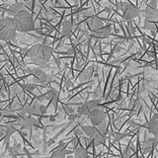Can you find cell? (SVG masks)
<instances>
[{
  "mask_svg": "<svg viewBox=\"0 0 158 158\" xmlns=\"http://www.w3.org/2000/svg\"><path fill=\"white\" fill-rule=\"evenodd\" d=\"M138 14H139V11H138L137 8L132 6V5L126 4L125 8H123V17H125L126 20L131 21L132 19H135V17L138 16Z\"/></svg>",
  "mask_w": 158,
  "mask_h": 158,
  "instance_id": "6",
  "label": "cell"
},
{
  "mask_svg": "<svg viewBox=\"0 0 158 158\" xmlns=\"http://www.w3.org/2000/svg\"><path fill=\"white\" fill-rule=\"evenodd\" d=\"M16 25L14 18L6 17L0 19V40L2 41H12L16 37Z\"/></svg>",
  "mask_w": 158,
  "mask_h": 158,
  "instance_id": "3",
  "label": "cell"
},
{
  "mask_svg": "<svg viewBox=\"0 0 158 158\" xmlns=\"http://www.w3.org/2000/svg\"><path fill=\"white\" fill-rule=\"evenodd\" d=\"M9 152H10V154H11V155H18V153H19L18 149H16L14 146L11 147V148H9Z\"/></svg>",
  "mask_w": 158,
  "mask_h": 158,
  "instance_id": "19",
  "label": "cell"
},
{
  "mask_svg": "<svg viewBox=\"0 0 158 158\" xmlns=\"http://www.w3.org/2000/svg\"><path fill=\"white\" fill-rule=\"evenodd\" d=\"M149 128H150V131L158 139V115H155L151 118V121L149 123Z\"/></svg>",
  "mask_w": 158,
  "mask_h": 158,
  "instance_id": "10",
  "label": "cell"
},
{
  "mask_svg": "<svg viewBox=\"0 0 158 158\" xmlns=\"http://www.w3.org/2000/svg\"><path fill=\"white\" fill-rule=\"evenodd\" d=\"M46 111H47V107L44 106V105H42V104H41V107H40V113H41V114H44V113H46Z\"/></svg>",
  "mask_w": 158,
  "mask_h": 158,
  "instance_id": "20",
  "label": "cell"
},
{
  "mask_svg": "<svg viewBox=\"0 0 158 158\" xmlns=\"http://www.w3.org/2000/svg\"><path fill=\"white\" fill-rule=\"evenodd\" d=\"M52 51L47 44H37L29 49V57L40 67L46 66L52 57Z\"/></svg>",
  "mask_w": 158,
  "mask_h": 158,
  "instance_id": "1",
  "label": "cell"
},
{
  "mask_svg": "<svg viewBox=\"0 0 158 158\" xmlns=\"http://www.w3.org/2000/svg\"><path fill=\"white\" fill-rule=\"evenodd\" d=\"M110 33H111V28L108 26V27L97 30V31L95 32V35L98 37H107L110 35Z\"/></svg>",
  "mask_w": 158,
  "mask_h": 158,
  "instance_id": "14",
  "label": "cell"
},
{
  "mask_svg": "<svg viewBox=\"0 0 158 158\" xmlns=\"http://www.w3.org/2000/svg\"><path fill=\"white\" fill-rule=\"evenodd\" d=\"M144 28L147 29V30H154L155 29V24L152 23V22H149V21H146L145 25H144Z\"/></svg>",
  "mask_w": 158,
  "mask_h": 158,
  "instance_id": "18",
  "label": "cell"
},
{
  "mask_svg": "<svg viewBox=\"0 0 158 158\" xmlns=\"http://www.w3.org/2000/svg\"><path fill=\"white\" fill-rule=\"evenodd\" d=\"M74 154H75V157L76 158H86L87 152H86V150L84 149L83 147L79 146V147L76 148L75 151H74Z\"/></svg>",
  "mask_w": 158,
  "mask_h": 158,
  "instance_id": "15",
  "label": "cell"
},
{
  "mask_svg": "<svg viewBox=\"0 0 158 158\" xmlns=\"http://www.w3.org/2000/svg\"><path fill=\"white\" fill-rule=\"evenodd\" d=\"M26 87H27L28 90H33V89L36 87V85H35V84H31V83H30V84H27Z\"/></svg>",
  "mask_w": 158,
  "mask_h": 158,
  "instance_id": "21",
  "label": "cell"
},
{
  "mask_svg": "<svg viewBox=\"0 0 158 158\" xmlns=\"http://www.w3.org/2000/svg\"><path fill=\"white\" fill-rule=\"evenodd\" d=\"M33 73L35 75V78L39 83H48L49 81L52 80V76L49 75V74H47L44 71H43L41 68H36L33 70Z\"/></svg>",
  "mask_w": 158,
  "mask_h": 158,
  "instance_id": "5",
  "label": "cell"
},
{
  "mask_svg": "<svg viewBox=\"0 0 158 158\" xmlns=\"http://www.w3.org/2000/svg\"><path fill=\"white\" fill-rule=\"evenodd\" d=\"M36 125H38V121L35 118H32L31 116L23 117L22 123H21V127L23 130H31V128Z\"/></svg>",
  "mask_w": 158,
  "mask_h": 158,
  "instance_id": "8",
  "label": "cell"
},
{
  "mask_svg": "<svg viewBox=\"0 0 158 158\" xmlns=\"http://www.w3.org/2000/svg\"><path fill=\"white\" fill-rule=\"evenodd\" d=\"M5 132H6V131H5V127H0V137H2Z\"/></svg>",
  "mask_w": 158,
  "mask_h": 158,
  "instance_id": "22",
  "label": "cell"
},
{
  "mask_svg": "<svg viewBox=\"0 0 158 158\" xmlns=\"http://www.w3.org/2000/svg\"><path fill=\"white\" fill-rule=\"evenodd\" d=\"M77 111H78L79 116H89V114H90V112H91V110L89 109V107L87 106L86 103L79 107Z\"/></svg>",
  "mask_w": 158,
  "mask_h": 158,
  "instance_id": "13",
  "label": "cell"
},
{
  "mask_svg": "<svg viewBox=\"0 0 158 158\" xmlns=\"http://www.w3.org/2000/svg\"><path fill=\"white\" fill-rule=\"evenodd\" d=\"M89 118H90V122L92 123L93 127H99L101 126L102 123L105 121V118H106V114L103 110L101 109H95L90 112L89 114Z\"/></svg>",
  "mask_w": 158,
  "mask_h": 158,
  "instance_id": "4",
  "label": "cell"
},
{
  "mask_svg": "<svg viewBox=\"0 0 158 158\" xmlns=\"http://www.w3.org/2000/svg\"><path fill=\"white\" fill-rule=\"evenodd\" d=\"M66 153H68L67 151L65 150H56V152L53 153L52 155V158H65V154Z\"/></svg>",
  "mask_w": 158,
  "mask_h": 158,
  "instance_id": "16",
  "label": "cell"
},
{
  "mask_svg": "<svg viewBox=\"0 0 158 158\" xmlns=\"http://www.w3.org/2000/svg\"><path fill=\"white\" fill-rule=\"evenodd\" d=\"M81 128H82L83 132L85 133V135H86L88 137L93 138V139L99 135L98 131H97V130H96V127H93V126H91V127H89V126H84V127H82Z\"/></svg>",
  "mask_w": 158,
  "mask_h": 158,
  "instance_id": "9",
  "label": "cell"
},
{
  "mask_svg": "<svg viewBox=\"0 0 158 158\" xmlns=\"http://www.w3.org/2000/svg\"><path fill=\"white\" fill-rule=\"evenodd\" d=\"M61 33L63 36L65 37H70V35L72 33V24L70 21H64L63 24H62V28H61Z\"/></svg>",
  "mask_w": 158,
  "mask_h": 158,
  "instance_id": "11",
  "label": "cell"
},
{
  "mask_svg": "<svg viewBox=\"0 0 158 158\" xmlns=\"http://www.w3.org/2000/svg\"><path fill=\"white\" fill-rule=\"evenodd\" d=\"M104 140H105V137H104V135H101V133H99V135L94 138V142H95L96 145L102 144V143L104 142Z\"/></svg>",
  "mask_w": 158,
  "mask_h": 158,
  "instance_id": "17",
  "label": "cell"
},
{
  "mask_svg": "<svg viewBox=\"0 0 158 158\" xmlns=\"http://www.w3.org/2000/svg\"><path fill=\"white\" fill-rule=\"evenodd\" d=\"M145 17H146V21H149L155 24L156 22H158V10L155 8L147 7L145 9Z\"/></svg>",
  "mask_w": 158,
  "mask_h": 158,
  "instance_id": "7",
  "label": "cell"
},
{
  "mask_svg": "<svg viewBox=\"0 0 158 158\" xmlns=\"http://www.w3.org/2000/svg\"><path fill=\"white\" fill-rule=\"evenodd\" d=\"M15 25L19 32H31L35 29L34 19L28 10L24 9L14 16Z\"/></svg>",
  "mask_w": 158,
  "mask_h": 158,
  "instance_id": "2",
  "label": "cell"
},
{
  "mask_svg": "<svg viewBox=\"0 0 158 158\" xmlns=\"http://www.w3.org/2000/svg\"><path fill=\"white\" fill-rule=\"evenodd\" d=\"M22 10H24V4L21 3V2L14 3V4H12L11 6H10V8H9L10 13H12V14H14V15L18 14L20 11H22Z\"/></svg>",
  "mask_w": 158,
  "mask_h": 158,
  "instance_id": "12",
  "label": "cell"
}]
</instances>
